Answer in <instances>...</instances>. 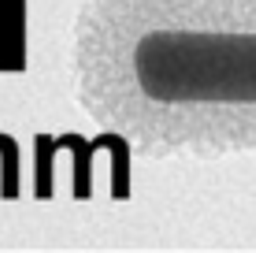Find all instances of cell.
Wrapping results in <instances>:
<instances>
[{
	"instance_id": "obj_1",
	"label": "cell",
	"mask_w": 256,
	"mask_h": 253,
	"mask_svg": "<svg viewBox=\"0 0 256 253\" xmlns=\"http://www.w3.org/2000/svg\"><path fill=\"white\" fill-rule=\"evenodd\" d=\"M70 97L152 160L256 156V0H86Z\"/></svg>"
}]
</instances>
